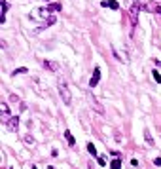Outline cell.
I'll use <instances>...</instances> for the list:
<instances>
[{"label":"cell","mask_w":161,"mask_h":169,"mask_svg":"<svg viewBox=\"0 0 161 169\" xmlns=\"http://www.w3.org/2000/svg\"><path fill=\"white\" fill-rule=\"evenodd\" d=\"M131 165H133V167H136V165H138V160L133 158V160H131Z\"/></svg>","instance_id":"603a6c76"},{"label":"cell","mask_w":161,"mask_h":169,"mask_svg":"<svg viewBox=\"0 0 161 169\" xmlns=\"http://www.w3.org/2000/svg\"><path fill=\"white\" fill-rule=\"evenodd\" d=\"M110 169H121V160H112L110 162Z\"/></svg>","instance_id":"5bb4252c"},{"label":"cell","mask_w":161,"mask_h":169,"mask_svg":"<svg viewBox=\"0 0 161 169\" xmlns=\"http://www.w3.org/2000/svg\"><path fill=\"white\" fill-rule=\"evenodd\" d=\"M100 6H102V8H112V10H118L119 4L116 2V0H102V2H100Z\"/></svg>","instance_id":"9c48e42d"},{"label":"cell","mask_w":161,"mask_h":169,"mask_svg":"<svg viewBox=\"0 0 161 169\" xmlns=\"http://www.w3.org/2000/svg\"><path fill=\"white\" fill-rule=\"evenodd\" d=\"M112 53H114V57L118 59L119 63H129V57H127V51H121L119 48L112 46Z\"/></svg>","instance_id":"3957f363"},{"label":"cell","mask_w":161,"mask_h":169,"mask_svg":"<svg viewBox=\"0 0 161 169\" xmlns=\"http://www.w3.org/2000/svg\"><path fill=\"white\" fill-rule=\"evenodd\" d=\"M57 89H59V95H61V99L64 101V104H70V103H72V95H70V89H68L66 80L59 78V82H57Z\"/></svg>","instance_id":"6da1fadb"},{"label":"cell","mask_w":161,"mask_h":169,"mask_svg":"<svg viewBox=\"0 0 161 169\" xmlns=\"http://www.w3.org/2000/svg\"><path fill=\"white\" fill-rule=\"evenodd\" d=\"M144 10H148L150 13H161V6H157L155 2H146L144 4Z\"/></svg>","instance_id":"52a82bcc"},{"label":"cell","mask_w":161,"mask_h":169,"mask_svg":"<svg viewBox=\"0 0 161 169\" xmlns=\"http://www.w3.org/2000/svg\"><path fill=\"white\" fill-rule=\"evenodd\" d=\"M152 78H154L157 84H161V74H159L157 70H152Z\"/></svg>","instance_id":"ac0fdd59"},{"label":"cell","mask_w":161,"mask_h":169,"mask_svg":"<svg viewBox=\"0 0 161 169\" xmlns=\"http://www.w3.org/2000/svg\"><path fill=\"white\" fill-rule=\"evenodd\" d=\"M138 11H140V4L135 2L131 8H129V23H131V33L133 29L136 27V23H138Z\"/></svg>","instance_id":"7a4b0ae2"},{"label":"cell","mask_w":161,"mask_h":169,"mask_svg":"<svg viewBox=\"0 0 161 169\" xmlns=\"http://www.w3.org/2000/svg\"><path fill=\"white\" fill-rule=\"evenodd\" d=\"M55 21H57V19H55V15H49V17L46 19V25H44L42 29H46V27H51V25H55ZM42 29H38V31H42Z\"/></svg>","instance_id":"7c38bea8"},{"label":"cell","mask_w":161,"mask_h":169,"mask_svg":"<svg viewBox=\"0 0 161 169\" xmlns=\"http://www.w3.org/2000/svg\"><path fill=\"white\" fill-rule=\"evenodd\" d=\"M32 169H38V167H32Z\"/></svg>","instance_id":"d4e9b609"},{"label":"cell","mask_w":161,"mask_h":169,"mask_svg":"<svg viewBox=\"0 0 161 169\" xmlns=\"http://www.w3.org/2000/svg\"><path fill=\"white\" fill-rule=\"evenodd\" d=\"M144 139H146V143L148 144H154V139H152V133L148 129H144Z\"/></svg>","instance_id":"2e32d148"},{"label":"cell","mask_w":161,"mask_h":169,"mask_svg":"<svg viewBox=\"0 0 161 169\" xmlns=\"http://www.w3.org/2000/svg\"><path fill=\"white\" fill-rule=\"evenodd\" d=\"M87 152H89L91 156H97V148H95L93 143H87Z\"/></svg>","instance_id":"e0dca14e"},{"label":"cell","mask_w":161,"mask_h":169,"mask_svg":"<svg viewBox=\"0 0 161 169\" xmlns=\"http://www.w3.org/2000/svg\"><path fill=\"white\" fill-rule=\"evenodd\" d=\"M61 10H63V6H61L59 2H55V4H47V6H46V11H47V13H51V11H61Z\"/></svg>","instance_id":"30bf717a"},{"label":"cell","mask_w":161,"mask_h":169,"mask_svg":"<svg viewBox=\"0 0 161 169\" xmlns=\"http://www.w3.org/2000/svg\"><path fill=\"white\" fill-rule=\"evenodd\" d=\"M47 169H55V167H51V165H49V167H47Z\"/></svg>","instance_id":"cb8c5ba5"},{"label":"cell","mask_w":161,"mask_h":169,"mask_svg":"<svg viewBox=\"0 0 161 169\" xmlns=\"http://www.w3.org/2000/svg\"><path fill=\"white\" fill-rule=\"evenodd\" d=\"M154 163H155L157 167H161V158H155V160H154Z\"/></svg>","instance_id":"7402d4cb"},{"label":"cell","mask_w":161,"mask_h":169,"mask_svg":"<svg viewBox=\"0 0 161 169\" xmlns=\"http://www.w3.org/2000/svg\"><path fill=\"white\" fill-rule=\"evenodd\" d=\"M29 72V68L27 67H19V68H15L13 72H11V76H17V74H27Z\"/></svg>","instance_id":"4fadbf2b"},{"label":"cell","mask_w":161,"mask_h":169,"mask_svg":"<svg viewBox=\"0 0 161 169\" xmlns=\"http://www.w3.org/2000/svg\"><path fill=\"white\" fill-rule=\"evenodd\" d=\"M64 139H66V143H68V146H74V144H76V139H74V137H72V133H70V131H64Z\"/></svg>","instance_id":"8fae6325"},{"label":"cell","mask_w":161,"mask_h":169,"mask_svg":"<svg viewBox=\"0 0 161 169\" xmlns=\"http://www.w3.org/2000/svg\"><path fill=\"white\" fill-rule=\"evenodd\" d=\"M46 2H49V0H46Z\"/></svg>","instance_id":"484cf974"},{"label":"cell","mask_w":161,"mask_h":169,"mask_svg":"<svg viewBox=\"0 0 161 169\" xmlns=\"http://www.w3.org/2000/svg\"><path fill=\"white\" fill-rule=\"evenodd\" d=\"M99 165H100V167L106 165V158H104V156H99Z\"/></svg>","instance_id":"d6986e66"},{"label":"cell","mask_w":161,"mask_h":169,"mask_svg":"<svg viewBox=\"0 0 161 169\" xmlns=\"http://www.w3.org/2000/svg\"><path fill=\"white\" fill-rule=\"evenodd\" d=\"M42 65L47 68V70H51V72H59V63H55V61H42Z\"/></svg>","instance_id":"ba28073f"},{"label":"cell","mask_w":161,"mask_h":169,"mask_svg":"<svg viewBox=\"0 0 161 169\" xmlns=\"http://www.w3.org/2000/svg\"><path fill=\"white\" fill-rule=\"evenodd\" d=\"M99 80H100V68H99V67H95L93 76H91V80H89V87H95L97 84H99Z\"/></svg>","instance_id":"8992f818"},{"label":"cell","mask_w":161,"mask_h":169,"mask_svg":"<svg viewBox=\"0 0 161 169\" xmlns=\"http://www.w3.org/2000/svg\"><path fill=\"white\" fill-rule=\"evenodd\" d=\"M89 103H91V108H93V110H97L99 114H104V107H102L99 101H97V99H95L91 93H89Z\"/></svg>","instance_id":"5b68a950"},{"label":"cell","mask_w":161,"mask_h":169,"mask_svg":"<svg viewBox=\"0 0 161 169\" xmlns=\"http://www.w3.org/2000/svg\"><path fill=\"white\" fill-rule=\"evenodd\" d=\"M6 129H10L11 133L19 129V116H10V120L6 122Z\"/></svg>","instance_id":"277c9868"},{"label":"cell","mask_w":161,"mask_h":169,"mask_svg":"<svg viewBox=\"0 0 161 169\" xmlns=\"http://www.w3.org/2000/svg\"><path fill=\"white\" fill-rule=\"evenodd\" d=\"M25 143H27V144H32V143H34V139H32V135H25Z\"/></svg>","instance_id":"44dd1931"},{"label":"cell","mask_w":161,"mask_h":169,"mask_svg":"<svg viewBox=\"0 0 161 169\" xmlns=\"http://www.w3.org/2000/svg\"><path fill=\"white\" fill-rule=\"evenodd\" d=\"M10 101H11V103H17V104H19V103H21V99H19L17 95H10Z\"/></svg>","instance_id":"ffe728a7"},{"label":"cell","mask_w":161,"mask_h":169,"mask_svg":"<svg viewBox=\"0 0 161 169\" xmlns=\"http://www.w3.org/2000/svg\"><path fill=\"white\" fill-rule=\"evenodd\" d=\"M0 10H2V15H6V11L10 10V4L6 0H0Z\"/></svg>","instance_id":"9a60e30c"}]
</instances>
